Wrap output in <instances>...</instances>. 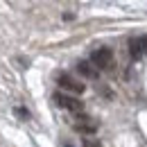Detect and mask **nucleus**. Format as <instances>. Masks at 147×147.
I'll list each match as a JSON object with an SVG mask.
<instances>
[{
	"mask_svg": "<svg viewBox=\"0 0 147 147\" xmlns=\"http://www.w3.org/2000/svg\"><path fill=\"white\" fill-rule=\"evenodd\" d=\"M91 61L97 70H111L113 68V50L111 48H97V50H93Z\"/></svg>",
	"mask_w": 147,
	"mask_h": 147,
	"instance_id": "1",
	"label": "nucleus"
},
{
	"mask_svg": "<svg viewBox=\"0 0 147 147\" xmlns=\"http://www.w3.org/2000/svg\"><path fill=\"white\" fill-rule=\"evenodd\" d=\"M55 102L61 109H68V111H73V113H77V115L84 111V102H79L77 97L66 95V93H55Z\"/></svg>",
	"mask_w": 147,
	"mask_h": 147,
	"instance_id": "2",
	"label": "nucleus"
},
{
	"mask_svg": "<svg viewBox=\"0 0 147 147\" xmlns=\"http://www.w3.org/2000/svg\"><path fill=\"white\" fill-rule=\"evenodd\" d=\"M75 131H79V134H86V136H91L97 131V122L93 120L91 115H84V113H79L77 118H75Z\"/></svg>",
	"mask_w": 147,
	"mask_h": 147,
	"instance_id": "3",
	"label": "nucleus"
},
{
	"mask_svg": "<svg viewBox=\"0 0 147 147\" xmlns=\"http://www.w3.org/2000/svg\"><path fill=\"white\" fill-rule=\"evenodd\" d=\"M59 86H61L63 91H68V93H75V95L84 93V88H86L82 82H77V79L70 77V75H59Z\"/></svg>",
	"mask_w": 147,
	"mask_h": 147,
	"instance_id": "4",
	"label": "nucleus"
},
{
	"mask_svg": "<svg viewBox=\"0 0 147 147\" xmlns=\"http://www.w3.org/2000/svg\"><path fill=\"white\" fill-rule=\"evenodd\" d=\"M77 70H79V75H84L86 79H97V68L93 63H88V61H79Z\"/></svg>",
	"mask_w": 147,
	"mask_h": 147,
	"instance_id": "5",
	"label": "nucleus"
},
{
	"mask_svg": "<svg viewBox=\"0 0 147 147\" xmlns=\"http://www.w3.org/2000/svg\"><path fill=\"white\" fill-rule=\"evenodd\" d=\"M82 147H102V143L97 138H84L82 140Z\"/></svg>",
	"mask_w": 147,
	"mask_h": 147,
	"instance_id": "6",
	"label": "nucleus"
},
{
	"mask_svg": "<svg viewBox=\"0 0 147 147\" xmlns=\"http://www.w3.org/2000/svg\"><path fill=\"white\" fill-rule=\"evenodd\" d=\"M138 41V48H140V55H147V34L140 38H136Z\"/></svg>",
	"mask_w": 147,
	"mask_h": 147,
	"instance_id": "7",
	"label": "nucleus"
},
{
	"mask_svg": "<svg viewBox=\"0 0 147 147\" xmlns=\"http://www.w3.org/2000/svg\"><path fill=\"white\" fill-rule=\"evenodd\" d=\"M16 115H18V118H23V120H27V118H30V113H27L25 109H16Z\"/></svg>",
	"mask_w": 147,
	"mask_h": 147,
	"instance_id": "8",
	"label": "nucleus"
}]
</instances>
